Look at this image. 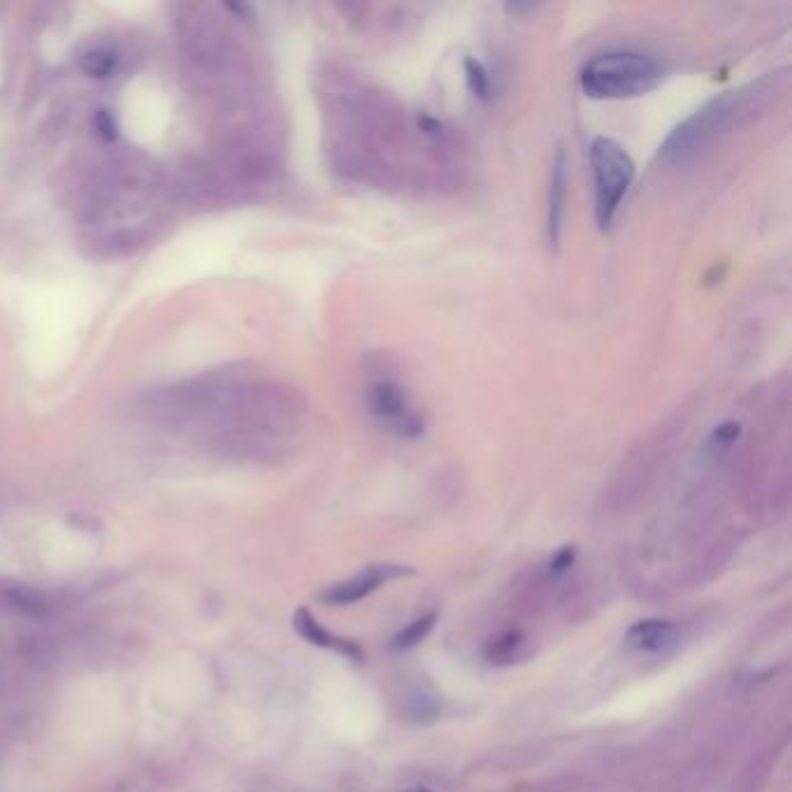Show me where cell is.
Wrapping results in <instances>:
<instances>
[{
    "mask_svg": "<svg viewBox=\"0 0 792 792\" xmlns=\"http://www.w3.org/2000/svg\"><path fill=\"white\" fill-rule=\"evenodd\" d=\"M676 639V628L667 621H642L632 625L628 632V646L635 651L658 653L672 646Z\"/></svg>",
    "mask_w": 792,
    "mask_h": 792,
    "instance_id": "cell-8",
    "label": "cell"
},
{
    "mask_svg": "<svg viewBox=\"0 0 792 792\" xmlns=\"http://www.w3.org/2000/svg\"><path fill=\"white\" fill-rule=\"evenodd\" d=\"M414 574L412 567H402V565H370L365 572L356 574L354 579L342 581L333 586L330 590L323 593V600L328 604H335V607H342V604H351L363 600L365 595H370L372 590H377L381 583L398 579V576Z\"/></svg>",
    "mask_w": 792,
    "mask_h": 792,
    "instance_id": "cell-5",
    "label": "cell"
},
{
    "mask_svg": "<svg viewBox=\"0 0 792 792\" xmlns=\"http://www.w3.org/2000/svg\"><path fill=\"white\" fill-rule=\"evenodd\" d=\"M662 82V66L642 52H609L590 59L581 70V89L595 100L644 96Z\"/></svg>",
    "mask_w": 792,
    "mask_h": 792,
    "instance_id": "cell-2",
    "label": "cell"
},
{
    "mask_svg": "<svg viewBox=\"0 0 792 792\" xmlns=\"http://www.w3.org/2000/svg\"><path fill=\"white\" fill-rule=\"evenodd\" d=\"M786 86V72H772L758 82L723 93L676 126L660 147V156L669 163L690 161L704 149H709L718 138H723L725 133H730L734 126L746 124L760 110H765L772 100L786 91Z\"/></svg>",
    "mask_w": 792,
    "mask_h": 792,
    "instance_id": "cell-1",
    "label": "cell"
},
{
    "mask_svg": "<svg viewBox=\"0 0 792 792\" xmlns=\"http://www.w3.org/2000/svg\"><path fill=\"white\" fill-rule=\"evenodd\" d=\"M435 618H437L435 614L416 618V621L409 623L405 630H400L398 635L393 637L391 646L395 648V651H405V648H414L416 644L423 642V639L428 637V632L432 630V625H435Z\"/></svg>",
    "mask_w": 792,
    "mask_h": 792,
    "instance_id": "cell-11",
    "label": "cell"
},
{
    "mask_svg": "<svg viewBox=\"0 0 792 792\" xmlns=\"http://www.w3.org/2000/svg\"><path fill=\"white\" fill-rule=\"evenodd\" d=\"M521 632H507V635H502L498 639H493L491 644L486 648V658L493 662V665H504V662H509L514 658L516 648L521 646Z\"/></svg>",
    "mask_w": 792,
    "mask_h": 792,
    "instance_id": "cell-12",
    "label": "cell"
},
{
    "mask_svg": "<svg viewBox=\"0 0 792 792\" xmlns=\"http://www.w3.org/2000/svg\"><path fill=\"white\" fill-rule=\"evenodd\" d=\"M5 600L10 602V607H14L21 614L33 616V618H45L49 616V602L47 597L33 590L31 586H24V583H14V586L3 588Z\"/></svg>",
    "mask_w": 792,
    "mask_h": 792,
    "instance_id": "cell-9",
    "label": "cell"
},
{
    "mask_svg": "<svg viewBox=\"0 0 792 792\" xmlns=\"http://www.w3.org/2000/svg\"><path fill=\"white\" fill-rule=\"evenodd\" d=\"M96 128L100 131V135H103V138H107V140L117 138V124H114L112 114L107 112V110L98 112V117H96Z\"/></svg>",
    "mask_w": 792,
    "mask_h": 792,
    "instance_id": "cell-16",
    "label": "cell"
},
{
    "mask_svg": "<svg viewBox=\"0 0 792 792\" xmlns=\"http://www.w3.org/2000/svg\"><path fill=\"white\" fill-rule=\"evenodd\" d=\"M465 82L467 89L474 98L488 100L491 98V75H488V68L474 56H467L465 59Z\"/></svg>",
    "mask_w": 792,
    "mask_h": 792,
    "instance_id": "cell-10",
    "label": "cell"
},
{
    "mask_svg": "<svg viewBox=\"0 0 792 792\" xmlns=\"http://www.w3.org/2000/svg\"><path fill=\"white\" fill-rule=\"evenodd\" d=\"M293 625H295V630H298V635L302 639H307L309 644L333 648V651L347 655V658L356 660V662L363 660V648L354 642H349V639H342V637L333 635V632H328L312 614H309L307 609H300L298 614H295Z\"/></svg>",
    "mask_w": 792,
    "mask_h": 792,
    "instance_id": "cell-7",
    "label": "cell"
},
{
    "mask_svg": "<svg viewBox=\"0 0 792 792\" xmlns=\"http://www.w3.org/2000/svg\"><path fill=\"white\" fill-rule=\"evenodd\" d=\"M367 409L372 419L393 435L416 439L423 435V419L398 381H377L367 391Z\"/></svg>",
    "mask_w": 792,
    "mask_h": 792,
    "instance_id": "cell-4",
    "label": "cell"
},
{
    "mask_svg": "<svg viewBox=\"0 0 792 792\" xmlns=\"http://www.w3.org/2000/svg\"><path fill=\"white\" fill-rule=\"evenodd\" d=\"M570 163H567L565 149L560 147L553 156L551 163V179H549V207H546V235L553 249L563 240L565 214H567V186H570Z\"/></svg>",
    "mask_w": 792,
    "mask_h": 792,
    "instance_id": "cell-6",
    "label": "cell"
},
{
    "mask_svg": "<svg viewBox=\"0 0 792 792\" xmlns=\"http://www.w3.org/2000/svg\"><path fill=\"white\" fill-rule=\"evenodd\" d=\"M574 558H576L574 546H565V549H560L556 556H553L551 565H549L551 574H563V572L570 570L572 563H574Z\"/></svg>",
    "mask_w": 792,
    "mask_h": 792,
    "instance_id": "cell-14",
    "label": "cell"
},
{
    "mask_svg": "<svg viewBox=\"0 0 792 792\" xmlns=\"http://www.w3.org/2000/svg\"><path fill=\"white\" fill-rule=\"evenodd\" d=\"M739 435H741L739 423H723V426H718L714 430V435H711V439H714L718 446H730L732 442H737Z\"/></svg>",
    "mask_w": 792,
    "mask_h": 792,
    "instance_id": "cell-15",
    "label": "cell"
},
{
    "mask_svg": "<svg viewBox=\"0 0 792 792\" xmlns=\"http://www.w3.org/2000/svg\"><path fill=\"white\" fill-rule=\"evenodd\" d=\"M84 70L89 72L91 77H110L114 70H117V54L105 52V49H98V52L86 54L84 59Z\"/></svg>",
    "mask_w": 792,
    "mask_h": 792,
    "instance_id": "cell-13",
    "label": "cell"
},
{
    "mask_svg": "<svg viewBox=\"0 0 792 792\" xmlns=\"http://www.w3.org/2000/svg\"><path fill=\"white\" fill-rule=\"evenodd\" d=\"M412 792H428V790H412Z\"/></svg>",
    "mask_w": 792,
    "mask_h": 792,
    "instance_id": "cell-17",
    "label": "cell"
},
{
    "mask_svg": "<svg viewBox=\"0 0 792 792\" xmlns=\"http://www.w3.org/2000/svg\"><path fill=\"white\" fill-rule=\"evenodd\" d=\"M590 172L595 186V219L602 230L611 226L637 177L628 149L614 138H595L590 144Z\"/></svg>",
    "mask_w": 792,
    "mask_h": 792,
    "instance_id": "cell-3",
    "label": "cell"
}]
</instances>
